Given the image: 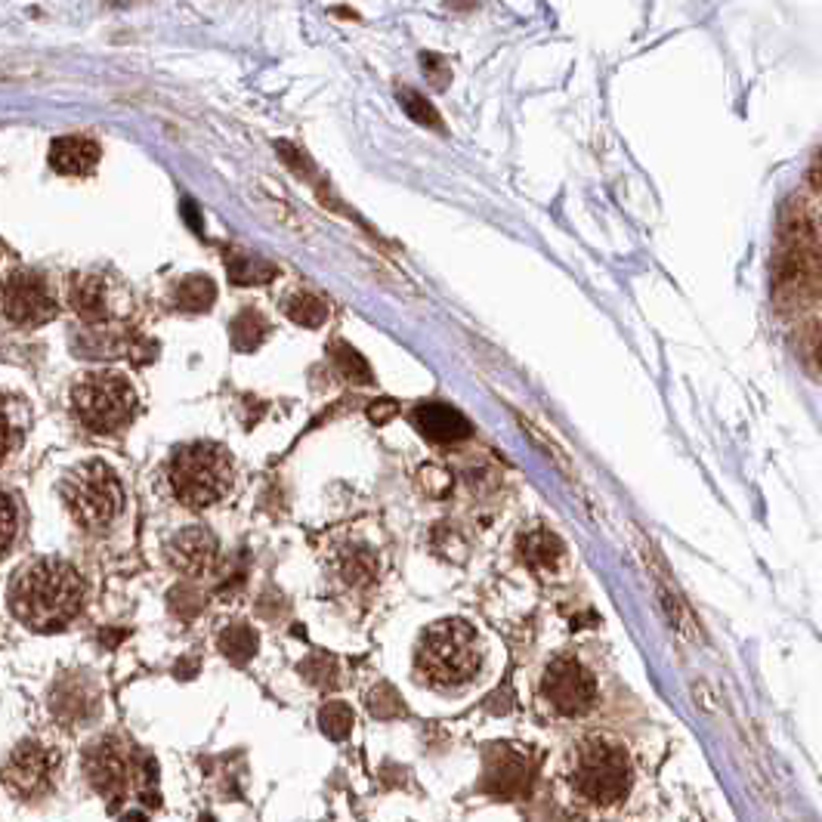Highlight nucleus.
I'll use <instances>...</instances> for the list:
<instances>
[{"label": "nucleus", "mask_w": 822, "mask_h": 822, "mask_svg": "<svg viewBox=\"0 0 822 822\" xmlns=\"http://www.w3.org/2000/svg\"><path fill=\"white\" fill-rule=\"evenodd\" d=\"M84 582L62 560H35L10 587V606L19 621L35 631H62L81 612Z\"/></svg>", "instance_id": "obj_1"}, {"label": "nucleus", "mask_w": 822, "mask_h": 822, "mask_svg": "<svg viewBox=\"0 0 822 822\" xmlns=\"http://www.w3.org/2000/svg\"><path fill=\"white\" fill-rule=\"evenodd\" d=\"M563 776L569 791L582 805L609 810L628 798L634 783V764L621 742L606 736H587L569 751Z\"/></svg>", "instance_id": "obj_2"}, {"label": "nucleus", "mask_w": 822, "mask_h": 822, "mask_svg": "<svg viewBox=\"0 0 822 822\" xmlns=\"http://www.w3.org/2000/svg\"><path fill=\"white\" fill-rule=\"evenodd\" d=\"M415 668L424 683L437 690L467 687L483 668V640L464 619H442L430 624L418 640Z\"/></svg>", "instance_id": "obj_3"}, {"label": "nucleus", "mask_w": 822, "mask_h": 822, "mask_svg": "<svg viewBox=\"0 0 822 822\" xmlns=\"http://www.w3.org/2000/svg\"><path fill=\"white\" fill-rule=\"evenodd\" d=\"M167 479L180 504L192 511H204L229 495L236 483V464H233V455L217 442H189L170 457Z\"/></svg>", "instance_id": "obj_4"}, {"label": "nucleus", "mask_w": 822, "mask_h": 822, "mask_svg": "<svg viewBox=\"0 0 822 822\" xmlns=\"http://www.w3.org/2000/svg\"><path fill=\"white\" fill-rule=\"evenodd\" d=\"M59 492H62V501H65L74 523L87 532L109 529L124 504L121 479L103 461H87V464L72 467L62 476Z\"/></svg>", "instance_id": "obj_5"}, {"label": "nucleus", "mask_w": 822, "mask_h": 822, "mask_svg": "<svg viewBox=\"0 0 822 822\" xmlns=\"http://www.w3.org/2000/svg\"><path fill=\"white\" fill-rule=\"evenodd\" d=\"M72 408L91 433H118L136 412V393L128 378L93 371L74 384Z\"/></svg>", "instance_id": "obj_6"}, {"label": "nucleus", "mask_w": 822, "mask_h": 822, "mask_svg": "<svg viewBox=\"0 0 822 822\" xmlns=\"http://www.w3.org/2000/svg\"><path fill=\"white\" fill-rule=\"evenodd\" d=\"M541 695L550 708L563 717L585 714L597 699V683L579 658L560 656L550 662L541 677Z\"/></svg>", "instance_id": "obj_7"}, {"label": "nucleus", "mask_w": 822, "mask_h": 822, "mask_svg": "<svg viewBox=\"0 0 822 822\" xmlns=\"http://www.w3.org/2000/svg\"><path fill=\"white\" fill-rule=\"evenodd\" d=\"M3 310L10 315V322H16L22 329H37L56 319V300L40 275L19 270L3 288Z\"/></svg>", "instance_id": "obj_8"}, {"label": "nucleus", "mask_w": 822, "mask_h": 822, "mask_svg": "<svg viewBox=\"0 0 822 822\" xmlns=\"http://www.w3.org/2000/svg\"><path fill=\"white\" fill-rule=\"evenodd\" d=\"M50 773H53L50 751L37 742H22L3 764V786L16 798L35 801L50 788Z\"/></svg>", "instance_id": "obj_9"}, {"label": "nucleus", "mask_w": 822, "mask_h": 822, "mask_svg": "<svg viewBox=\"0 0 822 822\" xmlns=\"http://www.w3.org/2000/svg\"><path fill=\"white\" fill-rule=\"evenodd\" d=\"M638 548L643 553V563H646V572L653 575V582H656V594L662 606H665V616L668 621L675 624V631H680L687 640L699 638V628H695L693 616H690V609L683 604V597H680V591L671 582V575H668V569H665V560H662V553L653 548V541L650 538H643L638 535Z\"/></svg>", "instance_id": "obj_10"}, {"label": "nucleus", "mask_w": 822, "mask_h": 822, "mask_svg": "<svg viewBox=\"0 0 822 822\" xmlns=\"http://www.w3.org/2000/svg\"><path fill=\"white\" fill-rule=\"evenodd\" d=\"M84 767H87V779H91L93 791H99V795H106V798L121 795L124 786H128L130 761L118 739L93 742L91 751H87Z\"/></svg>", "instance_id": "obj_11"}, {"label": "nucleus", "mask_w": 822, "mask_h": 822, "mask_svg": "<svg viewBox=\"0 0 822 822\" xmlns=\"http://www.w3.org/2000/svg\"><path fill=\"white\" fill-rule=\"evenodd\" d=\"M167 557H170L177 572H183L189 579H202L217 560V538L204 526H189L170 541Z\"/></svg>", "instance_id": "obj_12"}, {"label": "nucleus", "mask_w": 822, "mask_h": 822, "mask_svg": "<svg viewBox=\"0 0 822 822\" xmlns=\"http://www.w3.org/2000/svg\"><path fill=\"white\" fill-rule=\"evenodd\" d=\"M412 424L420 430V437H427L430 442L449 445V442H461L470 437V424L467 418L455 412L452 405L442 403H427L412 412Z\"/></svg>", "instance_id": "obj_13"}, {"label": "nucleus", "mask_w": 822, "mask_h": 822, "mask_svg": "<svg viewBox=\"0 0 822 822\" xmlns=\"http://www.w3.org/2000/svg\"><path fill=\"white\" fill-rule=\"evenodd\" d=\"M69 303L84 322H106L111 315L109 291L99 275H74L69 282Z\"/></svg>", "instance_id": "obj_14"}, {"label": "nucleus", "mask_w": 822, "mask_h": 822, "mask_svg": "<svg viewBox=\"0 0 822 822\" xmlns=\"http://www.w3.org/2000/svg\"><path fill=\"white\" fill-rule=\"evenodd\" d=\"M50 165L65 177H87L99 165V146L84 136H59L50 148Z\"/></svg>", "instance_id": "obj_15"}, {"label": "nucleus", "mask_w": 822, "mask_h": 822, "mask_svg": "<svg viewBox=\"0 0 822 822\" xmlns=\"http://www.w3.org/2000/svg\"><path fill=\"white\" fill-rule=\"evenodd\" d=\"M285 312H288L291 322L303 325V329H319L329 319V303L310 291H294L285 300Z\"/></svg>", "instance_id": "obj_16"}, {"label": "nucleus", "mask_w": 822, "mask_h": 822, "mask_svg": "<svg viewBox=\"0 0 822 822\" xmlns=\"http://www.w3.org/2000/svg\"><path fill=\"white\" fill-rule=\"evenodd\" d=\"M523 553L535 569H557L563 563V541L550 532H532L523 541Z\"/></svg>", "instance_id": "obj_17"}, {"label": "nucleus", "mask_w": 822, "mask_h": 822, "mask_svg": "<svg viewBox=\"0 0 822 822\" xmlns=\"http://www.w3.org/2000/svg\"><path fill=\"white\" fill-rule=\"evenodd\" d=\"M217 288L207 275H189L177 288V307L183 312H204L214 307Z\"/></svg>", "instance_id": "obj_18"}, {"label": "nucleus", "mask_w": 822, "mask_h": 822, "mask_svg": "<svg viewBox=\"0 0 822 822\" xmlns=\"http://www.w3.org/2000/svg\"><path fill=\"white\" fill-rule=\"evenodd\" d=\"M805 214L813 226V233L822 241V146L817 148L813 162L807 167L805 177Z\"/></svg>", "instance_id": "obj_19"}, {"label": "nucleus", "mask_w": 822, "mask_h": 822, "mask_svg": "<svg viewBox=\"0 0 822 822\" xmlns=\"http://www.w3.org/2000/svg\"><path fill=\"white\" fill-rule=\"evenodd\" d=\"M226 270L236 285H263L275 275L273 263L251 254H226Z\"/></svg>", "instance_id": "obj_20"}, {"label": "nucleus", "mask_w": 822, "mask_h": 822, "mask_svg": "<svg viewBox=\"0 0 822 822\" xmlns=\"http://www.w3.org/2000/svg\"><path fill=\"white\" fill-rule=\"evenodd\" d=\"M217 643L219 653L229 658V662H236V665H245L257 653V634L254 628H248V624H229L219 634Z\"/></svg>", "instance_id": "obj_21"}, {"label": "nucleus", "mask_w": 822, "mask_h": 822, "mask_svg": "<svg viewBox=\"0 0 822 822\" xmlns=\"http://www.w3.org/2000/svg\"><path fill=\"white\" fill-rule=\"evenodd\" d=\"M331 359H334V366L341 368V374L347 381H353V384H371V368L362 359V353L349 347L347 341H334L331 344Z\"/></svg>", "instance_id": "obj_22"}, {"label": "nucleus", "mask_w": 822, "mask_h": 822, "mask_svg": "<svg viewBox=\"0 0 822 822\" xmlns=\"http://www.w3.org/2000/svg\"><path fill=\"white\" fill-rule=\"evenodd\" d=\"M229 334H233V344H236V349H248V353H251V349L260 347V344H263V337H266V319L254 310L238 312L236 322H233V329H229Z\"/></svg>", "instance_id": "obj_23"}, {"label": "nucleus", "mask_w": 822, "mask_h": 822, "mask_svg": "<svg viewBox=\"0 0 822 822\" xmlns=\"http://www.w3.org/2000/svg\"><path fill=\"white\" fill-rule=\"evenodd\" d=\"M341 575L347 585H368L374 575V557L366 548H349L341 557Z\"/></svg>", "instance_id": "obj_24"}, {"label": "nucleus", "mask_w": 822, "mask_h": 822, "mask_svg": "<svg viewBox=\"0 0 822 822\" xmlns=\"http://www.w3.org/2000/svg\"><path fill=\"white\" fill-rule=\"evenodd\" d=\"M319 727L331 739H347L349 730H353V712L344 702H329L322 712H319Z\"/></svg>", "instance_id": "obj_25"}, {"label": "nucleus", "mask_w": 822, "mask_h": 822, "mask_svg": "<svg viewBox=\"0 0 822 822\" xmlns=\"http://www.w3.org/2000/svg\"><path fill=\"white\" fill-rule=\"evenodd\" d=\"M516 418H520V427H523V430H526V433H529V437L538 442V449H541L545 455H550V461H553V464H560V470H563V474H572V461H569L567 452H563V449L557 445V439L548 437V433H545V430H541V427H538L535 420L526 418V415H516Z\"/></svg>", "instance_id": "obj_26"}, {"label": "nucleus", "mask_w": 822, "mask_h": 822, "mask_svg": "<svg viewBox=\"0 0 822 822\" xmlns=\"http://www.w3.org/2000/svg\"><path fill=\"white\" fill-rule=\"evenodd\" d=\"M400 103H403V109L405 115L412 118V121H418V124H424V128H433V130H442V121H439V111L427 103V96H420V93L415 91H408V87H403L400 91Z\"/></svg>", "instance_id": "obj_27"}, {"label": "nucleus", "mask_w": 822, "mask_h": 822, "mask_svg": "<svg viewBox=\"0 0 822 822\" xmlns=\"http://www.w3.org/2000/svg\"><path fill=\"white\" fill-rule=\"evenodd\" d=\"M13 408H16L13 400L0 396V461L16 449L19 437H22V427H19L16 412H13Z\"/></svg>", "instance_id": "obj_28"}, {"label": "nucleus", "mask_w": 822, "mask_h": 822, "mask_svg": "<svg viewBox=\"0 0 822 822\" xmlns=\"http://www.w3.org/2000/svg\"><path fill=\"white\" fill-rule=\"evenodd\" d=\"M16 532H19L16 504L10 501V495L0 492V557H3L7 550L13 548V538H16Z\"/></svg>", "instance_id": "obj_29"}, {"label": "nucleus", "mask_w": 822, "mask_h": 822, "mask_svg": "<svg viewBox=\"0 0 822 822\" xmlns=\"http://www.w3.org/2000/svg\"><path fill=\"white\" fill-rule=\"evenodd\" d=\"M801 349H805L807 366L813 368V374H817V378H822V315L807 325Z\"/></svg>", "instance_id": "obj_30"}, {"label": "nucleus", "mask_w": 822, "mask_h": 822, "mask_svg": "<svg viewBox=\"0 0 822 822\" xmlns=\"http://www.w3.org/2000/svg\"><path fill=\"white\" fill-rule=\"evenodd\" d=\"M170 606H174V612H177L180 619H192V616L202 609V600H199V594H195L192 587H177V591L170 594Z\"/></svg>", "instance_id": "obj_31"}, {"label": "nucleus", "mask_w": 822, "mask_h": 822, "mask_svg": "<svg viewBox=\"0 0 822 822\" xmlns=\"http://www.w3.org/2000/svg\"><path fill=\"white\" fill-rule=\"evenodd\" d=\"M420 486L439 498V495H445L452 489V476L445 474L442 467H437V464H427V467L420 470Z\"/></svg>", "instance_id": "obj_32"}, {"label": "nucleus", "mask_w": 822, "mask_h": 822, "mask_svg": "<svg viewBox=\"0 0 822 822\" xmlns=\"http://www.w3.org/2000/svg\"><path fill=\"white\" fill-rule=\"evenodd\" d=\"M368 705H371V712L378 714V717H393V714L400 712V699H396V693L390 687H378L371 693V699H368Z\"/></svg>", "instance_id": "obj_33"}, {"label": "nucleus", "mask_w": 822, "mask_h": 822, "mask_svg": "<svg viewBox=\"0 0 822 822\" xmlns=\"http://www.w3.org/2000/svg\"><path fill=\"white\" fill-rule=\"evenodd\" d=\"M300 671L310 677L312 683H319V687H325V683L334 680V665H331L329 658H310V662L300 665Z\"/></svg>", "instance_id": "obj_34"}, {"label": "nucleus", "mask_w": 822, "mask_h": 822, "mask_svg": "<svg viewBox=\"0 0 822 822\" xmlns=\"http://www.w3.org/2000/svg\"><path fill=\"white\" fill-rule=\"evenodd\" d=\"M396 412H400V405L393 403V400H381V403H374L368 408V418L374 420V424H386Z\"/></svg>", "instance_id": "obj_35"}, {"label": "nucleus", "mask_w": 822, "mask_h": 822, "mask_svg": "<svg viewBox=\"0 0 822 822\" xmlns=\"http://www.w3.org/2000/svg\"><path fill=\"white\" fill-rule=\"evenodd\" d=\"M420 62H424V65H430V72H427V74H430V81H433L437 87H445V81L439 78V72H445V62H442V59H437V56H430V53L420 56Z\"/></svg>", "instance_id": "obj_36"}, {"label": "nucleus", "mask_w": 822, "mask_h": 822, "mask_svg": "<svg viewBox=\"0 0 822 822\" xmlns=\"http://www.w3.org/2000/svg\"><path fill=\"white\" fill-rule=\"evenodd\" d=\"M183 211H186V217H189V226H192V229H202V219H199V211L192 214V202H186Z\"/></svg>", "instance_id": "obj_37"}, {"label": "nucleus", "mask_w": 822, "mask_h": 822, "mask_svg": "<svg viewBox=\"0 0 822 822\" xmlns=\"http://www.w3.org/2000/svg\"><path fill=\"white\" fill-rule=\"evenodd\" d=\"M202 822H214V820H211V817H204V820Z\"/></svg>", "instance_id": "obj_38"}]
</instances>
